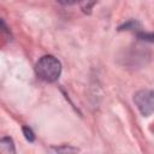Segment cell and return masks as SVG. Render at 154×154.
I'll list each match as a JSON object with an SVG mask.
<instances>
[{
	"mask_svg": "<svg viewBox=\"0 0 154 154\" xmlns=\"http://www.w3.org/2000/svg\"><path fill=\"white\" fill-rule=\"evenodd\" d=\"M57 1L63 5H72V4H76L78 0H57Z\"/></svg>",
	"mask_w": 154,
	"mask_h": 154,
	"instance_id": "cell-6",
	"label": "cell"
},
{
	"mask_svg": "<svg viewBox=\"0 0 154 154\" xmlns=\"http://www.w3.org/2000/svg\"><path fill=\"white\" fill-rule=\"evenodd\" d=\"M78 1H79L82 11L85 12V13H89L91 11V8L94 7V5L96 4L97 0H78Z\"/></svg>",
	"mask_w": 154,
	"mask_h": 154,
	"instance_id": "cell-4",
	"label": "cell"
},
{
	"mask_svg": "<svg viewBox=\"0 0 154 154\" xmlns=\"http://www.w3.org/2000/svg\"><path fill=\"white\" fill-rule=\"evenodd\" d=\"M23 132H24V136H25V138H26L28 141L32 142V141L35 140V136H34V132L31 131V129H29V128H23Z\"/></svg>",
	"mask_w": 154,
	"mask_h": 154,
	"instance_id": "cell-5",
	"label": "cell"
},
{
	"mask_svg": "<svg viewBox=\"0 0 154 154\" xmlns=\"http://www.w3.org/2000/svg\"><path fill=\"white\" fill-rule=\"evenodd\" d=\"M36 75L45 82H55L61 73V64L53 55H43L36 63Z\"/></svg>",
	"mask_w": 154,
	"mask_h": 154,
	"instance_id": "cell-1",
	"label": "cell"
},
{
	"mask_svg": "<svg viewBox=\"0 0 154 154\" xmlns=\"http://www.w3.org/2000/svg\"><path fill=\"white\" fill-rule=\"evenodd\" d=\"M134 101H135L137 108L140 109V112L144 117H149L153 113L154 102H153V91L152 90L144 89V90L137 91L134 96Z\"/></svg>",
	"mask_w": 154,
	"mask_h": 154,
	"instance_id": "cell-2",
	"label": "cell"
},
{
	"mask_svg": "<svg viewBox=\"0 0 154 154\" xmlns=\"http://www.w3.org/2000/svg\"><path fill=\"white\" fill-rule=\"evenodd\" d=\"M14 144L13 141L8 137H4L0 140V153H14Z\"/></svg>",
	"mask_w": 154,
	"mask_h": 154,
	"instance_id": "cell-3",
	"label": "cell"
}]
</instances>
